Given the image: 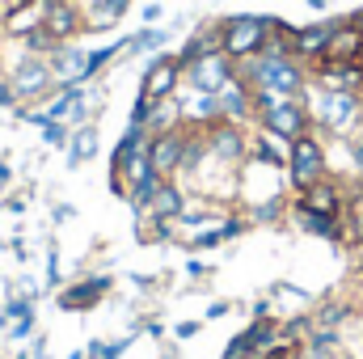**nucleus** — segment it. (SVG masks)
Returning <instances> with one entry per match:
<instances>
[{
    "mask_svg": "<svg viewBox=\"0 0 363 359\" xmlns=\"http://www.w3.org/2000/svg\"><path fill=\"white\" fill-rule=\"evenodd\" d=\"M237 77L250 89H267L279 97H304L308 93V68L296 55L283 51H258L250 60H237Z\"/></svg>",
    "mask_w": 363,
    "mask_h": 359,
    "instance_id": "obj_1",
    "label": "nucleus"
},
{
    "mask_svg": "<svg viewBox=\"0 0 363 359\" xmlns=\"http://www.w3.org/2000/svg\"><path fill=\"white\" fill-rule=\"evenodd\" d=\"M308 114L317 127L334 131V136H347L355 123L363 118V93H338V89H308Z\"/></svg>",
    "mask_w": 363,
    "mask_h": 359,
    "instance_id": "obj_2",
    "label": "nucleus"
},
{
    "mask_svg": "<svg viewBox=\"0 0 363 359\" xmlns=\"http://www.w3.org/2000/svg\"><path fill=\"white\" fill-rule=\"evenodd\" d=\"M271 26H274V17H254V13L224 17V21H220V51H224L233 64H237V60H250V55L267 51Z\"/></svg>",
    "mask_w": 363,
    "mask_h": 359,
    "instance_id": "obj_3",
    "label": "nucleus"
},
{
    "mask_svg": "<svg viewBox=\"0 0 363 359\" xmlns=\"http://www.w3.org/2000/svg\"><path fill=\"white\" fill-rule=\"evenodd\" d=\"M287 178H291V190H304V186L325 178V148H321V140L313 131L291 140V148H287Z\"/></svg>",
    "mask_w": 363,
    "mask_h": 359,
    "instance_id": "obj_4",
    "label": "nucleus"
},
{
    "mask_svg": "<svg viewBox=\"0 0 363 359\" xmlns=\"http://www.w3.org/2000/svg\"><path fill=\"white\" fill-rule=\"evenodd\" d=\"M203 131H207V157H211V161L237 170V165L250 157V131H245L241 123L220 118V123H211V127H203Z\"/></svg>",
    "mask_w": 363,
    "mask_h": 359,
    "instance_id": "obj_5",
    "label": "nucleus"
},
{
    "mask_svg": "<svg viewBox=\"0 0 363 359\" xmlns=\"http://www.w3.org/2000/svg\"><path fill=\"white\" fill-rule=\"evenodd\" d=\"M233 77H237V64H233L224 51H207V55H199V60L182 72V85L194 89V93H220Z\"/></svg>",
    "mask_w": 363,
    "mask_h": 359,
    "instance_id": "obj_6",
    "label": "nucleus"
},
{
    "mask_svg": "<svg viewBox=\"0 0 363 359\" xmlns=\"http://www.w3.org/2000/svg\"><path fill=\"white\" fill-rule=\"evenodd\" d=\"M9 81L17 89V101H43L60 89V81L47 68V55H21V64L9 72Z\"/></svg>",
    "mask_w": 363,
    "mask_h": 359,
    "instance_id": "obj_7",
    "label": "nucleus"
},
{
    "mask_svg": "<svg viewBox=\"0 0 363 359\" xmlns=\"http://www.w3.org/2000/svg\"><path fill=\"white\" fill-rule=\"evenodd\" d=\"M110 287H114L110 275H81L55 292V304H60V313H89L101 296H110Z\"/></svg>",
    "mask_w": 363,
    "mask_h": 359,
    "instance_id": "obj_8",
    "label": "nucleus"
},
{
    "mask_svg": "<svg viewBox=\"0 0 363 359\" xmlns=\"http://www.w3.org/2000/svg\"><path fill=\"white\" fill-rule=\"evenodd\" d=\"M182 153H186V123L148 136V161H152V170H157L161 178H178Z\"/></svg>",
    "mask_w": 363,
    "mask_h": 359,
    "instance_id": "obj_9",
    "label": "nucleus"
},
{
    "mask_svg": "<svg viewBox=\"0 0 363 359\" xmlns=\"http://www.w3.org/2000/svg\"><path fill=\"white\" fill-rule=\"evenodd\" d=\"M274 343H279V326H274V317H254L233 343H228V351L220 359H258L262 351H271Z\"/></svg>",
    "mask_w": 363,
    "mask_h": 359,
    "instance_id": "obj_10",
    "label": "nucleus"
},
{
    "mask_svg": "<svg viewBox=\"0 0 363 359\" xmlns=\"http://www.w3.org/2000/svg\"><path fill=\"white\" fill-rule=\"evenodd\" d=\"M182 89V64L178 55H157L152 64H148V72H144V85L140 93L144 97H152V101H165V97H174Z\"/></svg>",
    "mask_w": 363,
    "mask_h": 359,
    "instance_id": "obj_11",
    "label": "nucleus"
},
{
    "mask_svg": "<svg viewBox=\"0 0 363 359\" xmlns=\"http://www.w3.org/2000/svg\"><path fill=\"white\" fill-rule=\"evenodd\" d=\"M43 26H47V34H51L55 43H72V38L85 34V9L72 4V0H51Z\"/></svg>",
    "mask_w": 363,
    "mask_h": 359,
    "instance_id": "obj_12",
    "label": "nucleus"
},
{
    "mask_svg": "<svg viewBox=\"0 0 363 359\" xmlns=\"http://www.w3.org/2000/svg\"><path fill=\"white\" fill-rule=\"evenodd\" d=\"M363 51V26L359 21H338L330 43H325V55L317 64H359Z\"/></svg>",
    "mask_w": 363,
    "mask_h": 359,
    "instance_id": "obj_13",
    "label": "nucleus"
},
{
    "mask_svg": "<svg viewBox=\"0 0 363 359\" xmlns=\"http://www.w3.org/2000/svg\"><path fill=\"white\" fill-rule=\"evenodd\" d=\"M296 203H304L308 211H325V216H347V194H342V186L330 178L313 182V186H304V190H296Z\"/></svg>",
    "mask_w": 363,
    "mask_h": 359,
    "instance_id": "obj_14",
    "label": "nucleus"
},
{
    "mask_svg": "<svg viewBox=\"0 0 363 359\" xmlns=\"http://www.w3.org/2000/svg\"><path fill=\"white\" fill-rule=\"evenodd\" d=\"M216 97H220V114H224L228 123H241V127L254 123V89H250L241 77H233Z\"/></svg>",
    "mask_w": 363,
    "mask_h": 359,
    "instance_id": "obj_15",
    "label": "nucleus"
},
{
    "mask_svg": "<svg viewBox=\"0 0 363 359\" xmlns=\"http://www.w3.org/2000/svg\"><path fill=\"white\" fill-rule=\"evenodd\" d=\"M291 220H296L304 233H317V237H325V241H342V237H347V228H342V216L308 211V207H304V203H296V199H291Z\"/></svg>",
    "mask_w": 363,
    "mask_h": 359,
    "instance_id": "obj_16",
    "label": "nucleus"
},
{
    "mask_svg": "<svg viewBox=\"0 0 363 359\" xmlns=\"http://www.w3.org/2000/svg\"><path fill=\"white\" fill-rule=\"evenodd\" d=\"M317 85L338 93H363V64H317Z\"/></svg>",
    "mask_w": 363,
    "mask_h": 359,
    "instance_id": "obj_17",
    "label": "nucleus"
},
{
    "mask_svg": "<svg viewBox=\"0 0 363 359\" xmlns=\"http://www.w3.org/2000/svg\"><path fill=\"white\" fill-rule=\"evenodd\" d=\"M182 211H186V186L178 178H165L161 182V190L152 194V203H148V211L144 216H157V220H178Z\"/></svg>",
    "mask_w": 363,
    "mask_h": 359,
    "instance_id": "obj_18",
    "label": "nucleus"
},
{
    "mask_svg": "<svg viewBox=\"0 0 363 359\" xmlns=\"http://www.w3.org/2000/svg\"><path fill=\"white\" fill-rule=\"evenodd\" d=\"M287 148H291V140H279V136L262 131V127L250 136V157L271 165V170H287Z\"/></svg>",
    "mask_w": 363,
    "mask_h": 359,
    "instance_id": "obj_19",
    "label": "nucleus"
},
{
    "mask_svg": "<svg viewBox=\"0 0 363 359\" xmlns=\"http://www.w3.org/2000/svg\"><path fill=\"white\" fill-rule=\"evenodd\" d=\"M334 26H338V21H321V26L296 30V60H313V64H317V60L325 55V43H330Z\"/></svg>",
    "mask_w": 363,
    "mask_h": 359,
    "instance_id": "obj_20",
    "label": "nucleus"
},
{
    "mask_svg": "<svg viewBox=\"0 0 363 359\" xmlns=\"http://www.w3.org/2000/svg\"><path fill=\"white\" fill-rule=\"evenodd\" d=\"M245 228V220H220L216 228H203V233H190L186 241H182V250H190V254H203V250H216V245H224L228 237H237Z\"/></svg>",
    "mask_w": 363,
    "mask_h": 359,
    "instance_id": "obj_21",
    "label": "nucleus"
},
{
    "mask_svg": "<svg viewBox=\"0 0 363 359\" xmlns=\"http://www.w3.org/2000/svg\"><path fill=\"white\" fill-rule=\"evenodd\" d=\"M93 153H97V127L85 123V127H77V131H72V140H68V165H72V170H81Z\"/></svg>",
    "mask_w": 363,
    "mask_h": 359,
    "instance_id": "obj_22",
    "label": "nucleus"
},
{
    "mask_svg": "<svg viewBox=\"0 0 363 359\" xmlns=\"http://www.w3.org/2000/svg\"><path fill=\"white\" fill-rule=\"evenodd\" d=\"M334 347H338V330H313V338H308V351L325 355V351H334Z\"/></svg>",
    "mask_w": 363,
    "mask_h": 359,
    "instance_id": "obj_23",
    "label": "nucleus"
},
{
    "mask_svg": "<svg viewBox=\"0 0 363 359\" xmlns=\"http://www.w3.org/2000/svg\"><path fill=\"white\" fill-rule=\"evenodd\" d=\"M43 131H47V144H60V148H68V140H72L68 123H47Z\"/></svg>",
    "mask_w": 363,
    "mask_h": 359,
    "instance_id": "obj_24",
    "label": "nucleus"
},
{
    "mask_svg": "<svg viewBox=\"0 0 363 359\" xmlns=\"http://www.w3.org/2000/svg\"><path fill=\"white\" fill-rule=\"evenodd\" d=\"M351 241H355V245H363V199H355V203H351Z\"/></svg>",
    "mask_w": 363,
    "mask_h": 359,
    "instance_id": "obj_25",
    "label": "nucleus"
},
{
    "mask_svg": "<svg viewBox=\"0 0 363 359\" xmlns=\"http://www.w3.org/2000/svg\"><path fill=\"white\" fill-rule=\"evenodd\" d=\"M30 334H34V313H30V317H17V321L9 326V338H13V343H21V338H30Z\"/></svg>",
    "mask_w": 363,
    "mask_h": 359,
    "instance_id": "obj_26",
    "label": "nucleus"
},
{
    "mask_svg": "<svg viewBox=\"0 0 363 359\" xmlns=\"http://www.w3.org/2000/svg\"><path fill=\"white\" fill-rule=\"evenodd\" d=\"M0 106H21V101H17V89H13V81H9V72H0Z\"/></svg>",
    "mask_w": 363,
    "mask_h": 359,
    "instance_id": "obj_27",
    "label": "nucleus"
},
{
    "mask_svg": "<svg viewBox=\"0 0 363 359\" xmlns=\"http://www.w3.org/2000/svg\"><path fill=\"white\" fill-rule=\"evenodd\" d=\"M351 161H355V170L363 178V140H351Z\"/></svg>",
    "mask_w": 363,
    "mask_h": 359,
    "instance_id": "obj_28",
    "label": "nucleus"
},
{
    "mask_svg": "<svg viewBox=\"0 0 363 359\" xmlns=\"http://www.w3.org/2000/svg\"><path fill=\"white\" fill-rule=\"evenodd\" d=\"M174 334H178V338H194V334H199V321H178Z\"/></svg>",
    "mask_w": 363,
    "mask_h": 359,
    "instance_id": "obj_29",
    "label": "nucleus"
},
{
    "mask_svg": "<svg viewBox=\"0 0 363 359\" xmlns=\"http://www.w3.org/2000/svg\"><path fill=\"white\" fill-rule=\"evenodd\" d=\"M186 275H190V279H203V275H207V263H199V258H190V263H186Z\"/></svg>",
    "mask_w": 363,
    "mask_h": 359,
    "instance_id": "obj_30",
    "label": "nucleus"
},
{
    "mask_svg": "<svg viewBox=\"0 0 363 359\" xmlns=\"http://www.w3.org/2000/svg\"><path fill=\"white\" fill-rule=\"evenodd\" d=\"M72 216H77L72 203H55V220H72Z\"/></svg>",
    "mask_w": 363,
    "mask_h": 359,
    "instance_id": "obj_31",
    "label": "nucleus"
},
{
    "mask_svg": "<svg viewBox=\"0 0 363 359\" xmlns=\"http://www.w3.org/2000/svg\"><path fill=\"white\" fill-rule=\"evenodd\" d=\"M9 182H13V170H9V161H0V194L9 190Z\"/></svg>",
    "mask_w": 363,
    "mask_h": 359,
    "instance_id": "obj_32",
    "label": "nucleus"
},
{
    "mask_svg": "<svg viewBox=\"0 0 363 359\" xmlns=\"http://www.w3.org/2000/svg\"><path fill=\"white\" fill-rule=\"evenodd\" d=\"M224 313H228V300H216V304L207 309V317H211V321H216V317H224Z\"/></svg>",
    "mask_w": 363,
    "mask_h": 359,
    "instance_id": "obj_33",
    "label": "nucleus"
},
{
    "mask_svg": "<svg viewBox=\"0 0 363 359\" xmlns=\"http://www.w3.org/2000/svg\"><path fill=\"white\" fill-rule=\"evenodd\" d=\"M135 287H140V292H152L157 283H152V275H135Z\"/></svg>",
    "mask_w": 363,
    "mask_h": 359,
    "instance_id": "obj_34",
    "label": "nucleus"
},
{
    "mask_svg": "<svg viewBox=\"0 0 363 359\" xmlns=\"http://www.w3.org/2000/svg\"><path fill=\"white\" fill-rule=\"evenodd\" d=\"M9 326H13V317H9V309H4V304H0V330H4V334H9Z\"/></svg>",
    "mask_w": 363,
    "mask_h": 359,
    "instance_id": "obj_35",
    "label": "nucleus"
},
{
    "mask_svg": "<svg viewBox=\"0 0 363 359\" xmlns=\"http://www.w3.org/2000/svg\"><path fill=\"white\" fill-rule=\"evenodd\" d=\"M68 359H89V355H85V351H77V355H68Z\"/></svg>",
    "mask_w": 363,
    "mask_h": 359,
    "instance_id": "obj_36",
    "label": "nucleus"
},
{
    "mask_svg": "<svg viewBox=\"0 0 363 359\" xmlns=\"http://www.w3.org/2000/svg\"><path fill=\"white\" fill-rule=\"evenodd\" d=\"M0 34H4V26H0Z\"/></svg>",
    "mask_w": 363,
    "mask_h": 359,
    "instance_id": "obj_37",
    "label": "nucleus"
}]
</instances>
